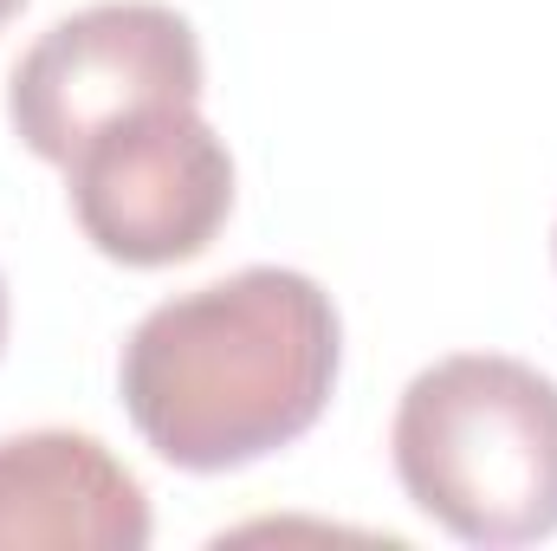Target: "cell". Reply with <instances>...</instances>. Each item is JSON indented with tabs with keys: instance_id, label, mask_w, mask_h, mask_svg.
<instances>
[{
	"instance_id": "6da1fadb",
	"label": "cell",
	"mask_w": 557,
	"mask_h": 551,
	"mask_svg": "<svg viewBox=\"0 0 557 551\" xmlns=\"http://www.w3.org/2000/svg\"><path fill=\"white\" fill-rule=\"evenodd\" d=\"M344 325L292 267H247L162 298L124 344L117 390L137 434L182 474H234L292 448L337 390Z\"/></svg>"
},
{
	"instance_id": "7a4b0ae2",
	"label": "cell",
	"mask_w": 557,
	"mask_h": 551,
	"mask_svg": "<svg viewBox=\"0 0 557 551\" xmlns=\"http://www.w3.org/2000/svg\"><path fill=\"white\" fill-rule=\"evenodd\" d=\"M396 480L460 546H539L557 532V383L545 370L460 351L396 403Z\"/></svg>"
},
{
	"instance_id": "3957f363",
	"label": "cell",
	"mask_w": 557,
	"mask_h": 551,
	"mask_svg": "<svg viewBox=\"0 0 557 551\" xmlns=\"http://www.w3.org/2000/svg\"><path fill=\"white\" fill-rule=\"evenodd\" d=\"M149 105H201V39L162 0H98L65 13L26 46L7 85L13 137L52 169Z\"/></svg>"
},
{
	"instance_id": "277c9868",
	"label": "cell",
	"mask_w": 557,
	"mask_h": 551,
	"mask_svg": "<svg viewBox=\"0 0 557 551\" xmlns=\"http://www.w3.org/2000/svg\"><path fill=\"white\" fill-rule=\"evenodd\" d=\"M85 241L117 267H182L234 215V156L201 105H149L65 162Z\"/></svg>"
},
{
	"instance_id": "5b68a950",
	"label": "cell",
	"mask_w": 557,
	"mask_h": 551,
	"mask_svg": "<svg viewBox=\"0 0 557 551\" xmlns=\"http://www.w3.org/2000/svg\"><path fill=\"white\" fill-rule=\"evenodd\" d=\"M143 551V480L78 428H33L0 441V551Z\"/></svg>"
},
{
	"instance_id": "8992f818",
	"label": "cell",
	"mask_w": 557,
	"mask_h": 551,
	"mask_svg": "<svg viewBox=\"0 0 557 551\" xmlns=\"http://www.w3.org/2000/svg\"><path fill=\"white\" fill-rule=\"evenodd\" d=\"M0 351H7V279H0Z\"/></svg>"
},
{
	"instance_id": "52a82bcc",
	"label": "cell",
	"mask_w": 557,
	"mask_h": 551,
	"mask_svg": "<svg viewBox=\"0 0 557 551\" xmlns=\"http://www.w3.org/2000/svg\"><path fill=\"white\" fill-rule=\"evenodd\" d=\"M20 7H26V0H0V33H7V20H13Z\"/></svg>"
}]
</instances>
